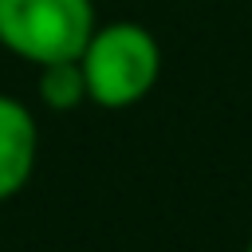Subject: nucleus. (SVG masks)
<instances>
[{
  "label": "nucleus",
  "instance_id": "nucleus-3",
  "mask_svg": "<svg viewBox=\"0 0 252 252\" xmlns=\"http://www.w3.org/2000/svg\"><path fill=\"white\" fill-rule=\"evenodd\" d=\"M35 154H39V130L32 110L20 98L0 94V205L32 181Z\"/></svg>",
  "mask_w": 252,
  "mask_h": 252
},
{
  "label": "nucleus",
  "instance_id": "nucleus-1",
  "mask_svg": "<svg viewBox=\"0 0 252 252\" xmlns=\"http://www.w3.org/2000/svg\"><path fill=\"white\" fill-rule=\"evenodd\" d=\"M79 63L87 75V98L102 110H126L158 87L161 47L150 28L134 20H114L91 32Z\"/></svg>",
  "mask_w": 252,
  "mask_h": 252
},
{
  "label": "nucleus",
  "instance_id": "nucleus-2",
  "mask_svg": "<svg viewBox=\"0 0 252 252\" xmlns=\"http://www.w3.org/2000/svg\"><path fill=\"white\" fill-rule=\"evenodd\" d=\"M94 28V0H0V47L35 67L79 59Z\"/></svg>",
  "mask_w": 252,
  "mask_h": 252
},
{
  "label": "nucleus",
  "instance_id": "nucleus-4",
  "mask_svg": "<svg viewBox=\"0 0 252 252\" xmlns=\"http://www.w3.org/2000/svg\"><path fill=\"white\" fill-rule=\"evenodd\" d=\"M35 87H39L43 106H51V110H75L79 102H91L87 98V75H83V63L79 59L43 63Z\"/></svg>",
  "mask_w": 252,
  "mask_h": 252
},
{
  "label": "nucleus",
  "instance_id": "nucleus-5",
  "mask_svg": "<svg viewBox=\"0 0 252 252\" xmlns=\"http://www.w3.org/2000/svg\"><path fill=\"white\" fill-rule=\"evenodd\" d=\"M244 252H252V240H248V248H244Z\"/></svg>",
  "mask_w": 252,
  "mask_h": 252
}]
</instances>
